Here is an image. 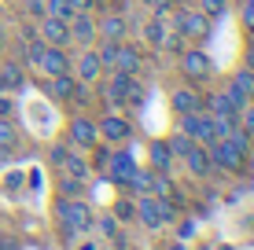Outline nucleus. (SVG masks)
I'll use <instances>...</instances> for the list:
<instances>
[{"label": "nucleus", "mask_w": 254, "mask_h": 250, "mask_svg": "<svg viewBox=\"0 0 254 250\" xmlns=\"http://www.w3.org/2000/svg\"><path fill=\"white\" fill-rule=\"evenodd\" d=\"M74 92H77V77L74 74H56L52 77V96L56 100H74Z\"/></svg>", "instance_id": "24"}, {"label": "nucleus", "mask_w": 254, "mask_h": 250, "mask_svg": "<svg viewBox=\"0 0 254 250\" xmlns=\"http://www.w3.org/2000/svg\"><path fill=\"white\" fill-rule=\"evenodd\" d=\"M70 74H74L81 85H96L103 77V63H100V55H96L92 48H85L81 55H77V63H70Z\"/></svg>", "instance_id": "10"}, {"label": "nucleus", "mask_w": 254, "mask_h": 250, "mask_svg": "<svg viewBox=\"0 0 254 250\" xmlns=\"http://www.w3.org/2000/svg\"><path fill=\"white\" fill-rule=\"evenodd\" d=\"M96 41H126V19H122V11H107L103 19H96Z\"/></svg>", "instance_id": "19"}, {"label": "nucleus", "mask_w": 254, "mask_h": 250, "mask_svg": "<svg viewBox=\"0 0 254 250\" xmlns=\"http://www.w3.org/2000/svg\"><path fill=\"white\" fill-rule=\"evenodd\" d=\"M144 37L151 41L155 48H181V33L173 30V26H166V19H159V15L144 26Z\"/></svg>", "instance_id": "11"}, {"label": "nucleus", "mask_w": 254, "mask_h": 250, "mask_svg": "<svg viewBox=\"0 0 254 250\" xmlns=\"http://www.w3.org/2000/svg\"><path fill=\"white\" fill-rule=\"evenodd\" d=\"M225 92H229V100L236 103V107L251 103V100H254V70H247V66H240V70H236V74L229 77Z\"/></svg>", "instance_id": "7"}, {"label": "nucleus", "mask_w": 254, "mask_h": 250, "mask_svg": "<svg viewBox=\"0 0 254 250\" xmlns=\"http://www.w3.org/2000/svg\"><path fill=\"white\" fill-rule=\"evenodd\" d=\"M122 103H133V107H140V103H144V85H140L136 77H126V92H122Z\"/></svg>", "instance_id": "26"}, {"label": "nucleus", "mask_w": 254, "mask_h": 250, "mask_svg": "<svg viewBox=\"0 0 254 250\" xmlns=\"http://www.w3.org/2000/svg\"><path fill=\"white\" fill-rule=\"evenodd\" d=\"M240 15H243V22H247V30L254 33V0H243V11Z\"/></svg>", "instance_id": "32"}, {"label": "nucleus", "mask_w": 254, "mask_h": 250, "mask_svg": "<svg viewBox=\"0 0 254 250\" xmlns=\"http://www.w3.org/2000/svg\"><path fill=\"white\" fill-rule=\"evenodd\" d=\"M147 158H151L155 173H170V169H173V151H170V144H166V140H151Z\"/></svg>", "instance_id": "21"}, {"label": "nucleus", "mask_w": 254, "mask_h": 250, "mask_svg": "<svg viewBox=\"0 0 254 250\" xmlns=\"http://www.w3.org/2000/svg\"><path fill=\"white\" fill-rule=\"evenodd\" d=\"M236 125H240L247 136H254V103H243V107H240V114H236Z\"/></svg>", "instance_id": "30"}, {"label": "nucleus", "mask_w": 254, "mask_h": 250, "mask_svg": "<svg viewBox=\"0 0 254 250\" xmlns=\"http://www.w3.org/2000/svg\"><path fill=\"white\" fill-rule=\"evenodd\" d=\"M133 217L144 221L147 228H162L166 225V221H162V199H159V195H140L136 206H133Z\"/></svg>", "instance_id": "14"}, {"label": "nucleus", "mask_w": 254, "mask_h": 250, "mask_svg": "<svg viewBox=\"0 0 254 250\" xmlns=\"http://www.w3.org/2000/svg\"><path fill=\"white\" fill-rule=\"evenodd\" d=\"M96 55H100V63H103V70H115V55H118V45L122 41H96Z\"/></svg>", "instance_id": "25"}, {"label": "nucleus", "mask_w": 254, "mask_h": 250, "mask_svg": "<svg viewBox=\"0 0 254 250\" xmlns=\"http://www.w3.org/2000/svg\"><path fill=\"white\" fill-rule=\"evenodd\" d=\"M173 250H188V247H181V243H173Z\"/></svg>", "instance_id": "40"}, {"label": "nucleus", "mask_w": 254, "mask_h": 250, "mask_svg": "<svg viewBox=\"0 0 254 250\" xmlns=\"http://www.w3.org/2000/svg\"><path fill=\"white\" fill-rule=\"evenodd\" d=\"M89 4H92V0H70V7H74V11H85Z\"/></svg>", "instance_id": "37"}, {"label": "nucleus", "mask_w": 254, "mask_h": 250, "mask_svg": "<svg viewBox=\"0 0 254 250\" xmlns=\"http://www.w3.org/2000/svg\"><path fill=\"white\" fill-rule=\"evenodd\" d=\"M115 217H122V221H133V206H129V202H118Z\"/></svg>", "instance_id": "35"}, {"label": "nucleus", "mask_w": 254, "mask_h": 250, "mask_svg": "<svg viewBox=\"0 0 254 250\" xmlns=\"http://www.w3.org/2000/svg\"><path fill=\"white\" fill-rule=\"evenodd\" d=\"M33 66H37L45 77L70 74V55H66V48H52V45H45V48L37 51V59H33Z\"/></svg>", "instance_id": "6"}, {"label": "nucleus", "mask_w": 254, "mask_h": 250, "mask_svg": "<svg viewBox=\"0 0 254 250\" xmlns=\"http://www.w3.org/2000/svg\"><path fill=\"white\" fill-rule=\"evenodd\" d=\"M195 7L210 19H217V15H225V7H229V0H195Z\"/></svg>", "instance_id": "31"}, {"label": "nucleus", "mask_w": 254, "mask_h": 250, "mask_svg": "<svg viewBox=\"0 0 254 250\" xmlns=\"http://www.w3.org/2000/svg\"><path fill=\"white\" fill-rule=\"evenodd\" d=\"M166 144H170L173 158H185V154H188V148H191V144H195V140H188V136H185V133H181V129H177V133H173V136H170V140H166Z\"/></svg>", "instance_id": "28"}, {"label": "nucleus", "mask_w": 254, "mask_h": 250, "mask_svg": "<svg viewBox=\"0 0 254 250\" xmlns=\"http://www.w3.org/2000/svg\"><path fill=\"white\" fill-rule=\"evenodd\" d=\"M96 125H100V140L107 144V148H122V144H129V136H133V125H129L122 114H107Z\"/></svg>", "instance_id": "5"}, {"label": "nucleus", "mask_w": 254, "mask_h": 250, "mask_svg": "<svg viewBox=\"0 0 254 250\" xmlns=\"http://www.w3.org/2000/svg\"><path fill=\"white\" fill-rule=\"evenodd\" d=\"M185 166L191 177H210L214 173V158H210V148L206 144H191L188 154H185Z\"/></svg>", "instance_id": "17"}, {"label": "nucleus", "mask_w": 254, "mask_h": 250, "mask_svg": "<svg viewBox=\"0 0 254 250\" xmlns=\"http://www.w3.org/2000/svg\"><path fill=\"white\" fill-rule=\"evenodd\" d=\"M22 85H26V74H22L19 63L0 66V92H15V89H22Z\"/></svg>", "instance_id": "23"}, {"label": "nucleus", "mask_w": 254, "mask_h": 250, "mask_svg": "<svg viewBox=\"0 0 254 250\" xmlns=\"http://www.w3.org/2000/svg\"><path fill=\"white\" fill-rule=\"evenodd\" d=\"M181 70H185V77H191V81H203V77H214V59H210L203 48H191V51L181 55Z\"/></svg>", "instance_id": "9"}, {"label": "nucleus", "mask_w": 254, "mask_h": 250, "mask_svg": "<svg viewBox=\"0 0 254 250\" xmlns=\"http://www.w3.org/2000/svg\"><path fill=\"white\" fill-rule=\"evenodd\" d=\"M115 70H118V74H129V77H136L140 70H144V55H140V48H136V45H126V41L118 45Z\"/></svg>", "instance_id": "18"}, {"label": "nucleus", "mask_w": 254, "mask_h": 250, "mask_svg": "<svg viewBox=\"0 0 254 250\" xmlns=\"http://www.w3.org/2000/svg\"><path fill=\"white\" fill-rule=\"evenodd\" d=\"M103 173H107L111 180H115V184H122V188H126V184H129V177L136 173V158H133L129 151H118V154H111V158H107Z\"/></svg>", "instance_id": "13"}, {"label": "nucleus", "mask_w": 254, "mask_h": 250, "mask_svg": "<svg viewBox=\"0 0 254 250\" xmlns=\"http://www.w3.org/2000/svg\"><path fill=\"white\" fill-rule=\"evenodd\" d=\"M4 41H7V26H4V19H0V48H4Z\"/></svg>", "instance_id": "38"}, {"label": "nucleus", "mask_w": 254, "mask_h": 250, "mask_svg": "<svg viewBox=\"0 0 254 250\" xmlns=\"http://www.w3.org/2000/svg\"><path fill=\"white\" fill-rule=\"evenodd\" d=\"M41 41L52 45V48H66V45H70V26H66V19L41 15Z\"/></svg>", "instance_id": "12"}, {"label": "nucleus", "mask_w": 254, "mask_h": 250, "mask_svg": "<svg viewBox=\"0 0 254 250\" xmlns=\"http://www.w3.org/2000/svg\"><path fill=\"white\" fill-rule=\"evenodd\" d=\"M173 30L181 33V41H203L210 33V15H203L199 7H173Z\"/></svg>", "instance_id": "1"}, {"label": "nucleus", "mask_w": 254, "mask_h": 250, "mask_svg": "<svg viewBox=\"0 0 254 250\" xmlns=\"http://www.w3.org/2000/svg\"><path fill=\"white\" fill-rule=\"evenodd\" d=\"M181 133H185L188 140L210 148V144L217 140V122H214V114L203 107V110H191V114H181Z\"/></svg>", "instance_id": "2"}, {"label": "nucleus", "mask_w": 254, "mask_h": 250, "mask_svg": "<svg viewBox=\"0 0 254 250\" xmlns=\"http://www.w3.org/2000/svg\"><path fill=\"white\" fill-rule=\"evenodd\" d=\"M70 140H74L77 148H85V151H89L92 144H100V125H96L92 118H85V114L70 118Z\"/></svg>", "instance_id": "15"}, {"label": "nucleus", "mask_w": 254, "mask_h": 250, "mask_svg": "<svg viewBox=\"0 0 254 250\" xmlns=\"http://www.w3.org/2000/svg\"><path fill=\"white\" fill-rule=\"evenodd\" d=\"M210 114L217 118V122H236V114H240V107L229 100V92H214V96H203Z\"/></svg>", "instance_id": "20"}, {"label": "nucleus", "mask_w": 254, "mask_h": 250, "mask_svg": "<svg viewBox=\"0 0 254 250\" xmlns=\"http://www.w3.org/2000/svg\"><path fill=\"white\" fill-rule=\"evenodd\" d=\"M85 250H92V243H85Z\"/></svg>", "instance_id": "41"}, {"label": "nucleus", "mask_w": 254, "mask_h": 250, "mask_svg": "<svg viewBox=\"0 0 254 250\" xmlns=\"http://www.w3.org/2000/svg\"><path fill=\"white\" fill-rule=\"evenodd\" d=\"M15 140H19V133H15L11 118H0V151H11Z\"/></svg>", "instance_id": "27"}, {"label": "nucleus", "mask_w": 254, "mask_h": 250, "mask_svg": "<svg viewBox=\"0 0 254 250\" xmlns=\"http://www.w3.org/2000/svg\"><path fill=\"white\" fill-rule=\"evenodd\" d=\"M59 225H63L66 236L89 232V228H92V210H89V202H81V199H63V202H59Z\"/></svg>", "instance_id": "3"}, {"label": "nucleus", "mask_w": 254, "mask_h": 250, "mask_svg": "<svg viewBox=\"0 0 254 250\" xmlns=\"http://www.w3.org/2000/svg\"><path fill=\"white\" fill-rule=\"evenodd\" d=\"M203 250H210V247H203Z\"/></svg>", "instance_id": "43"}, {"label": "nucleus", "mask_w": 254, "mask_h": 250, "mask_svg": "<svg viewBox=\"0 0 254 250\" xmlns=\"http://www.w3.org/2000/svg\"><path fill=\"white\" fill-rule=\"evenodd\" d=\"M206 107V100L199 96L195 89H177L173 92V110L177 114H191V110H203Z\"/></svg>", "instance_id": "22"}, {"label": "nucleus", "mask_w": 254, "mask_h": 250, "mask_svg": "<svg viewBox=\"0 0 254 250\" xmlns=\"http://www.w3.org/2000/svg\"><path fill=\"white\" fill-rule=\"evenodd\" d=\"M0 250H19V243H15V239H7V236H4V239H0Z\"/></svg>", "instance_id": "36"}, {"label": "nucleus", "mask_w": 254, "mask_h": 250, "mask_svg": "<svg viewBox=\"0 0 254 250\" xmlns=\"http://www.w3.org/2000/svg\"><path fill=\"white\" fill-rule=\"evenodd\" d=\"M66 26H70V45H81V48L96 45V19L89 11H74Z\"/></svg>", "instance_id": "8"}, {"label": "nucleus", "mask_w": 254, "mask_h": 250, "mask_svg": "<svg viewBox=\"0 0 254 250\" xmlns=\"http://www.w3.org/2000/svg\"><path fill=\"white\" fill-rule=\"evenodd\" d=\"M0 239H4V228H0Z\"/></svg>", "instance_id": "42"}, {"label": "nucleus", "mask_w": 254, "mask_h": 250, "mask_svg": "<svg viewBox=\"0 0 254 250\" xmlns=\"http://www.w3.org/2000/svg\"><path fill=\"white\" fill-rule=\"evenodd\" d=\"M11 110H15V103L7 100V92H0V118H11Z\"/></svg>", "instance_id": "33"}, {"label": "nucleus", "mask_w": 254, "mask_h": 250, "mask_svg": "<svg viewBox=\"0 0 254 250\" xmlns=\"http://www.w3.org/2000/svg\"><path fill=\"white\" fill-rule=\"evenodd\" d=\"M26 11L41 19V15H45V0H26Z\"/></svg>", "instance_id": "34"}, {"label": "nucleus", "mask_w": 254, "mask_h": 250, "mask_svg": "<svg viewBox=\"0 0 254 250\" xmlns=\"http://www.w3.org/2000/svg\"><path fill=\"white\" fill-rule=\"evenodd\" d=\"M45 15H56V19H66L74 15V7H70V0H45Z\"/></svg>", "instance_id": "29"}, {"label": "nucleus", "mask_w": 254, "mask_h": 250, "mask_svg": "<svg viewBox=\"0 0 254 250\" xmlns=\"http://www.w3.org/2000/svg\"><path fill=\"white\" fill-rule=\"evenodd\" d=\"M210 158H214V169H229V173H236V169L243 166V158H247V151L236 148L229 136H217V140L210 144Z\"/></svg>", "instance_id": "4"}, {"label": "nucleus", "mask_w": 254, "mask_h": 250, "mask_svg": "<svg viewBox=\"0 0 254 250\" xmlns=\"http://www.w3.org/2000/svg\"><path fill=\"white\" fill-rule=\"evenodd\" d=\"M52 162H56L66 177H74V180H85V177H89V166H85L77 154H70L63 144H56V148H52Z\"/></svg>", "instance_id": "16"}, {"label": "nucleus", "mask_w": 254, "mask_h": 250, "mask_svg": "<svg viewBox=\"0 0 254 250\" xmlns=\"http://www.w3.org/2000/svg\"><path fill=\"white\" fill-rule=\"evenodd\" d=\"M247 70H254V45L247 48Z\"/></svg>", "instance_id": "39"}]
</instances>
